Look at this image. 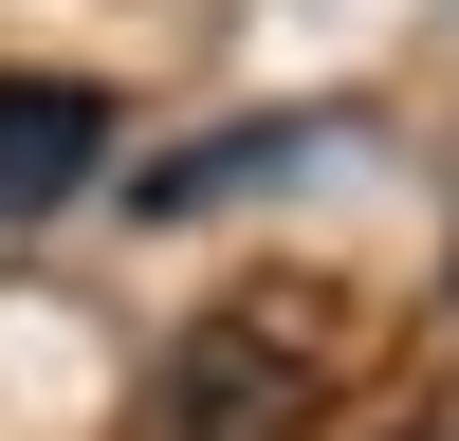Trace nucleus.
Wrapping results in <instances>:
<instances>
[{
  "label": "nucleus",
  "mask_w": 459,
  "mask_h": 441,
  "mask_svg": "<svg viewBox=\"0 0 459 441\" xmlns=\"http://www.w3.org/2000/svg\"><path fill=\"white\" fill-rule=\"evenodd\" d=\"M92 166H110V92H74V74H0V220H56Z\"/></svg>",
  "instance_id": "nucleus-2"
},
{
  "label": "nucleus",
  "mask_w": 459,
  "mask_h": 441,
  "mask_svg": "<svg viewBox=\"0 0 459 441\" xmlns=\"http://www.w3.org/2000/svg\"><path fill=\"white\" fill-rule=\"evenodd\" d=\"M166 423H184V441H294V423H313V331H294V313H221V331H184Z\"/></svg>",
  "instance_id": "nucleus-1"
}]
</instances>
